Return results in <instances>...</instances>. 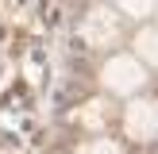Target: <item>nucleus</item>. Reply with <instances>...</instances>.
<instances>
[{"mask_svg": "<svg viewBox=\"0 0 158 154\" xmlns=\"http://www.w3.org/2000/svg\"><path fill=\"white\" fill-rule=\"evenodd\" d=\"M120 4H123V8H127V12H131V15H147V12H151V8L158 4V0H120Z\"/></svg>", "mask_w": 158, "mask_h": 154, "instance_id": "obj_5", "label": "nucleus"}, {"mask_svg": "<svg viewBox=\"0 0 158 154\" xmlns=\"http://www.w3.org/2000/svg\"><path fill=\"white\" fill-rule=\"evenodd\" d=\"M135 50H139V58L147 62V66H158V31H139V38H135Z\"/></svg>", "mask_w": 158, "mask_h": 154, "instance_id": "obj_4", "label": "nucleus"}, {"mask_svg": "<svg viewBox=\"0 0 158 154\" xmlns=\"http://www.w3.org/2000/svg\"><path fill=\"white\" fill-rule=\"evenodd\" d=\"M127 131L135 139H154L158 135V104L154 100H135L127 108Z\"/></svg>", "mask_w": 158, "mask_h": 154, "instance_id": "obj_2", "label": "nucleus"}, {"mask_svg": "<svg viewBox=\"0 0 158 154\" xmlns=\"http://www.w3.org/2000/svg\"><path fill=\"white\" fill-rule=\"evenodd\" d=\"M89 154H120V146H112V143H93Z\"/></svg>", "mask_w": 158, "mask_h": 154, "instance_id": "obj_6", "label": "nucleus"}, {"mask_svg": "<svg viewBox=\"0 0 158 154\" xmlns=\"http://www.w3.org/2000/svg\"><path fill=\"white\" fill-rule=\"evenodd\" d=\"M143 81H147V69H143L139 58H127V54L108 58V66H104V85H108L112 92H135Z\"/></svg>", "mask_w": 158, "mask_h": 154, "instance_id": "obj_1", "label": "nucleus"}, {"mask_svg": "<svg viewBox=\"0 0 158 154\" xmlns=\"http://www.w3.org/2000/svg\"><path fill=\"white\" fill-rule=\"evenodd\" d=\"M112 35H116V15L108 12V8H97V12L85 19V38H93V43H108Z\"/></svg>", "mask_w": 158, "mask_h": 154, "instance_id": "obj_3", "label": "nucleus"}]
</instances>
